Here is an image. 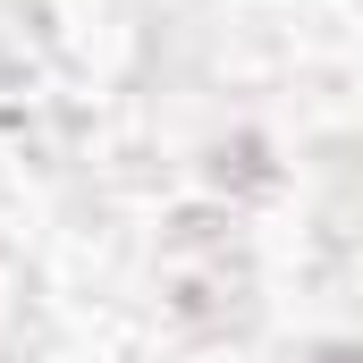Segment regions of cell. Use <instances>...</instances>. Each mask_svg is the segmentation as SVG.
<instances>
[{
  "mask_svg": "<svg viewBox=\"0 0 363 363\" xmlns=\"http://www.w3.org/2000/svg\"><path fill=\"white\" fill-rule=\"evenodd\" d=\"M313 363H363V347H321Z\"/></svg>",
  "mask_w": 363,
  "mask_h": 363,
  "instance_id": "1",
  "label": "cell"
}]
</instances>
